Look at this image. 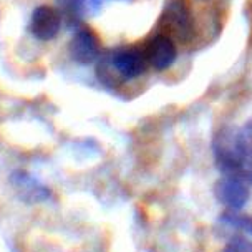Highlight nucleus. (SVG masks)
I'll return each instance as SVG.
<instances>
[{
	"mask_svg": "<svg viewBox=\"0 0 252 252\" xmlns=\"http://www.w3.org/2000/svg\"><path fill=\"white\" fill-rule=\"evenodd\" d=\"M214 163L224 176L236 178L252 186V161L242 156L234 145V131L224 128L213 139Z\"/></svg>",
	"mask_w": 252,
	"mask_h": 252,
	"instance_id": "f257e3e1",
	"label": "nucleus"
},
{
	"mask_svg": "<svg viewBox=\"0 0 252 252\" xmlns=\"http://www.w3.org/2000/svg\"><path fill=\"white\" fill-rule=\"evenodd\" d=\"M163 20L179 42H189L194 37V19L184 0H169L164 7Z\"/></svg>",
	"mask_w": 252,
	"mask_h": 252,
	"instance_id": "f03ea898",
	"label": "nucleus"
},
{
	"mask_svg": "<svg viewBox=\"0 0 252 252\" xmlns=\"http://www.w3.org/2000/svg\"><path fill=\"white\" fill-rule=\"evenodd\" d=\"M214 196L220 204L227 206L232 211H239L249 201V184L236 178L222 176L214 184Z\"/></svg>",
	"mask_w": 252,
	"mask_h": 252,
	"instance_id": "7ed1b4c3",
	"label": "nucleus"
},
{
	"mask_svg": "<svg viewBox=\"0 0 252 252\" xmlns=\"http://www.w3.org/2000/svg\"><path fill=\"white\" fill-rule=\"evenodd\" d=\"M101 53V43L96 33L88 27H80L70 42V55L76 63L92 65Z\"/></svg>",
	"mask_w": 252,
	"mask_h": 252,
	"instance_id": "20e7f679",
	"label": "nucleus"
},
{
	"mask_svg": "<svg viewBox=\"0 0 252 252\" xmlns=\"http://www.w3.org/2000/svg\"><path fill=\"white\" fill-rule=\"evenodd\" d=\"M146 53L138 47H128L116 50L111 55V65L126 80L141 76L146 71Z\"/></svg>",
	"mask_w": 252,
	"mask_h": 252,
	"instance_id": "39448f33",
	"label": "nucleus"
},
{
	"mask_svg": "<svg viewBox=\"0 0 252 252\" xmlns=\"http://www.w3.org/2000/svg\"><path fill=\"white\" fill-rule=\"evenodd\" d=\"M62 29V17L55 8L40 5L33 10L30 19V32L40 42H50Z\"/></svg>",
	"mask_w": 252,
	"mask_h": 252,
	"instance_id": "423d86ee",
	"label": "nucleus"
},
{
	"mask_svg": "<svg viewBox=\"0 0 252 252\" xmlns=\"http://www.w3.org/2000/svg\"><path fill=\"white\" fill-rule=\"evenodd\" d=\"M10 183L15 188L17 194L27 204H37L50 197V189L43 186L37 178H33L27 171H15L10 174Z\"/></svg>",
	"mask_w": 252,
	"mask_h": 252,
	"instance_id": "0eeeda50",
	"label": "nucleus"
},
{
	"mask_svg": "<svg viewBox=\"0 0 252 252\" xmlns=\"http://www.w3.org/2000/svg\"><path fill=\"white\" fill-rule=\"evenodd\" d=\"M176 57H178L176 45H174V42L168 35H156L148 43L146 58L156 71L168 70L176 62Z\"/></svg>",
	"mask_w": 252,
	"mask_h": 252,
	"instance_id": "6e6552de",
	"label": "nucleus"
},
{
	"mask_svg": "<svg viewBox=\"0 0 252 252\" xmlns=\"http://www.w3.org/2000/svg\"><path fill=\"white\" fill-rule=\"evenodd\" d=\"M234 145L242 156L252 161V118L234 131Z\"/></svg>",
	"mask_w": 252,
	"mask_h": 252,
	"instance_id": "1a4fd4ad",
	"label": "nucleus"
},
{
	"mask_svg": "<svg viewBox=\"0 0 252 252\" xmlns=\"http://www.w3.org/2000/svg\"><path fill=\"white\" fill-rule=\"evenodd\" d=\"M219 219H220V222L227 224V226H231V227L241 229V231H244L249 234V236H252V216L236 213V211L231 209L220 214Z\"/></svg>",
	"mask_w": 252,
	"mask_h": 252,
	"instance_id": "9d476101",
	"label": "nucleus"
},
{
	"mask_svg": "<svg viewBox=\"0 0 252 252\" xmlns=\"http://www.w3.org/2000/svg\"><path fill=\"white\" fill-rule=\"evenodd\" d=\"M224 252H252V242L244 236H234L224 247Z\"/></svg>",
	"mask_w": 252,
	"mask_h": 252,
	"instance_id": "9b49d317",
	"label": "nucleus"
},
{
	"mask_svg": "<svg viewBox=\"0 0 252 252\" xmlns=\"http://www.w3.org/2000/svg\"><path fill=\"white\" fill-rule=\"evenodd\" d=\"M103 2H105V0H87V7L90 12H98L101 8Z\"/></svg>",
	"mask_w": 252,
	"mask_h": 252,
	"instance_id": "f8f14e48",
	"label": "nucleus"
}]
</instances>
